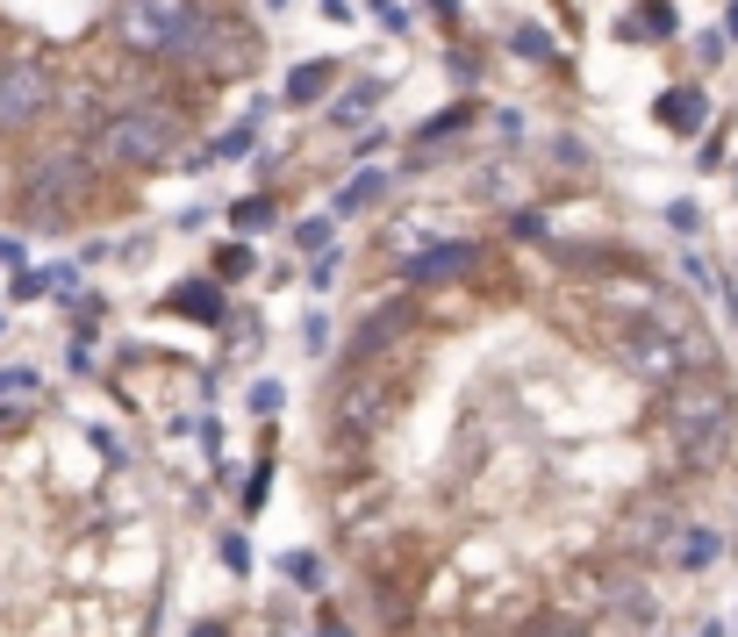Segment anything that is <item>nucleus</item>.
Instances as JSON below:
<instances>
[{"mask_svg": "<svg viewBox=\"0 0 738 637\" xmlns=\"http://www.w3.org/2000/svg\"><path fill=\"white\" fill-rule=\"evenodd\" d=\"M731 36H738V0H731Z\"/></svg>", "mask_w": 738, "mask_h": 637, "instance_id": "nucleus-31", "label": "nucleus"}, {"mask_svg": "<svg viewBox=\"0 0 738 637\" xmlns=\"http://www.w3.org/2000/svg\"><path fill=\"white\" fill-rule=\"evenodd\" d=\"M409 330H416V301H402V294H395V301H381V309H373L366 323L352 330V358H358V366H381V358L395 352Z\"/></svg>", "mask_w": 738, "mask_h": 637, "instance_id": "nucleus-7", "label": "nucleus"}, {"mask_svg": "<svg viewBox=\"0 0 738 637\" xmlns=\"http://www.w3.org/2000/svg\"><path fill=\"white\" fill-rule=\"evenodd\" d=\"M194 637H222V630H216V624H201V630H194Z\"/></svg>", "mask_w": 738, "mask_h": 637, "instance_id": "nucleus-30", "label": "nucleus"}, {"mask_svg": "<svg viewBox=\"0 0 738 637\" xmlns=\"http://www.w3.org/2000/svg\"><path fill=\"white\" fill-rule=\"evenodd\" d=\"M330 80H337V65H330V58H309V65H294V80H288V108H309V101H323V94H330Z\"/></svg>", "mask_w": 738, "mask_h": 637, "instance_id": "nucleus-14", "label": "nucleus"}, {"mask_svg": "<svg viewBox=\"0 0 738 637\" xmlns=\"http://www.w3.org/2000/svg\"><path fill=\"white\" fill-rule=\"evenodd\" d=\"M387 101V80H366V86H352V94L337 101V123H358V115H373Z\"/></svg>", "mask_w": 738, "mask_h": 637, "instance_id": "nucleus-16", "label": "nucleus"}, {"mask_svg": "<svg viewBox=\"0 0 738 637\" xmlns=\"http://www.w3.org/2000/svg\"><path fill=\"white\" fill-rule=\"evenodd\" d=\"M179 58H187L194 72H237V65L259 58V36H251L237 14H201V29H194V43Z\"/></svg>", "mask_w": 738, "mask_h": 637, "instance_id": "nucleus-5", "label": "nucleus"}, {"mask_svg": "<svg viewBox=\"0 0 738 637\" xmlns=\"http://www.w3.org/2000/svg\"><path fill=\"white\" fill-rule=\"evenodd\" d=\"M659 422H667L674 451H682L688 466H717L725 445H731V387L717 380V373H682V380L667 387Z\"/></svg>", "mask_w": 738, "mask_h": 637, "instance_id": "nucleus-1", "label": "nucleus"}, {"mask_svg": "<svg viewBox=\"0 0 738 637\" xmlns=\"http://www.w3.org/2000/svg\"><path fill=\"white\" fill-rule=\"evenodd\" d=\"M517 51L523 58H552V36H545V29H517Z\"/></svg>", "mask_w": 738, "mask_h": 637, "instance_id": "nucleus-19", "label": "nucleus"}, {"mask_svg": "<svg viewBox=\"0 0 738 637\" xmlns=\"http://www.w3.org/2000/svg\"><path fill=\"white\" fill-rule=\"evenodd\" d=\"M101 150L115 165H165L179 150V115L173 108H123L101 129Z\"/></svg>", "mask_w": 738, "mask_h": 637, "instance_id": "nucleus-3", "label": "nucleus"}, {"mask_svg": "<svg viewBox=\"0 0 738 637\" xmlns=\"http://www.w3.org/2000/svg\"><path fill=\"white\" fill-rule=\"evenodd\" d=\"M230 222H237V230H266V222H273V201H245Z\"/></svg>", "mask_w": 738, "mask_h": 637, "instance_id": "nucleus-18", "label": "nucleus"}, {"mask_svg": "<svg viewBox=\"0 0 738 637\" xmlns=\"http://www.w3.org/2000/svg\"><path fill=\"white\" fill-rule=\"evenodd\" d=\"M51 72L43 65H0V123L8 129H22V123H37L43 108H51Z\"/></svg>", "mask_w": 738, "mask_h": 637, "instance_id": "nucleus-8", "label": "nucleus"}, {"mask_svg": "<svg viewBox=\"0 0 738 637\" xmlns=\"http://www.w3.org/2000/svg\"><path fill=\"white\" fill-rule=\"evenodd\" d=\"M251 265H259V258H251L245 244H230V251H222V272H237V280H245V272H251Z\"/></svg>", "mask_w": 738, "mask_h": 637, "instance_id": "nucleus-23", "label": "nucleus"}, {"mask_svg": "<svg viewBox=\"0 0 738 637\" xmlns=\"http://www.w3.org/2000/svg\"><path fill=\"white\" fill-rule=\"evenodd\" d=\"M251 408H259V416H273V408H280V387H273V380L251 387Z\"/></svg>", "mask_w": 738, "mask_h": 637, "instance_id": "nucleus-25", "label": "nucleus"}, {"mask_svg": "<svg viewBox=\"0 0 738 637\" xmlns=\"http://www.w3.org/2000/svg\"><path fill=\"white\" fill-rule=\"evenodd\" d=\"M29 201H37V216H43V222L72 216V208L86 201V165H80V158H51V165H37V179H29Z\"/></svg>", "mask_w": 738, "mask_h": 637, "instance_id": "nucleus-9", "label": "nucleus"}, {"mask_svg": "<svg viewBox=\"0 0 738 637\" xmlns=\"http://www.w3.org/2000/svg\"><path fill=\"white\" fill-rule=\"evenodd\" d=\"M395 401H402V373H395V366H352V380L337 387V430H344V437L387 430Z\"/></svg>", "mask_w": 738, "mask_h": 637, "instance_id": "nucleus-4", "label": "nucleus"}, {"mask_svg": "<svg viewBox=\"0 0 738 637\" xmlns=\"http://www.w3.org/2000/svg\"><path fill=\"white\" fill-rule=\"evenodd\" d=\"M682 502L674 494H638V502L624 509V552L631 558H659V552H674V537H682Z\"/></svg>", "mask_w": 738, "mask_h": 637, "instance_id": "nucleus-6", "label": "nucleus"}, {"mask_svg": "<svg viewBox=\"0 0 738 637\" xmlns=\"http://www.w3.org/2000/svg\"><path fill=\"white\" fill-rule=\"evenodd\" d=\"M165 309L187 315V323H222V286H216V280H187V286H173V294H165Z\"/></svg>", "mask_w": 738, "mask_h": 637, "instance_id": "nucleus-12", "label": "nucleus"}, {"mask_svg": "<svg viewBox=\"0 0 738 637\" xmlns=\"http://www.w3.org/2000/svg\"><path fill=\"white\" fill-rule=\"evenodd\" d=\"M624 36L631 43H667L674 36V0H645V8L624 22Z\"/></svg>", "mask_w": 738, "mask_h": 637, "instance_id": "nucleus-15", "label": "nucleus"}, {"mask_svg": "<svg viewBox=\"0 0 738 637\" xmlns=\"http://www.w3.org/2000/svg\"><path fill=\"white\" fill-rule=\"evenodd\" d=\"M531 637H581V630H574V624H538Z\"/></svg>", "mask_w": 738, "mask_h": 637, "instance_id": "nucleus-27", "label": "nucleus"}, {"mask_svg": "<svg viewBox=\"0 0 738 637\" xmlns=\"http://www.w3.org/2000/svg\"><path fill=\"white\" fill-rule=\"evenodd\" d=\"M280 573H288V581H301V587H309V581H315V558H309V552H288V558H280Z\"/></svg>", "mask_w": 738, "mask_h": 637, "instance_id": "nucleus-20", "label": "nucleus"}, {"mask_svg": "<svg viewBox=\"0 0 738 637\" xmlns=\"http://www.w3.org/2000/svg\"><path fill=\"white\" fill-rule=\"evenodd\" d=\"M474 265V244H430L409 258V286H438V280H459Z\"/></svg>", "mask_w": 738, "mask_h": 637, "instance_id": "nucleus-10", "label": "nucleus"}, {"mask_svg": "<svg viewBox=\"0 0 738 637\" xmlns=\"http://www.w3.org/2000/svg\"><path fill=\"white\" fill-rule=\"evenodd\" d=\"M0 394H37V373H0Z\"/></svg>", "mask_w": 738, "mask_h": 637, "instance_id": "nucleus-26", "label": "nucleus"}, {"mask_svg": "<svg viewBox=\"0 0 738 637\" xmlns=\"http://www.w3.org/2000/svg\"><path fill=\"white\" fill-rule=\"evenodd\" d=\"M717 552H725V537H717V530L710 523H688L682 530V537H674V566H682V573H703V566H717Z\"/></svg>", "mask_w": 738, "mask_h": 637, "instance_id": "nucleus-13", "label": "nucleus"}, {"mask_svg": "<svg viewBox=\"0 0 738 637\" xmlns=\"http://www.w3.org/2000/svg\"><path fill=\"white\" fill-rule=\"evenodd\" d=\"M653 115H659V123H667L674 136H696L703 123H710V101H703V86H667Z\"/></svg>", "mask_w": 738, "mask_h": 637, "instance_id": "nucleus-11", "label": "nucleus"}, {"mask_svg": "<svg viewBox=\"0 0 738 637\" xmlns=\"http://www.w3.org/2000/svg\"><path fill=\"white\" fill-rule=\"evenodd\" d=\"M222 558H230V566L245 573V566H251V544H245V537H222Z\"/></svg>", "mask_w": 738, "mask_h": 637, "instance_id": "nucleus-24", "label": "nucleus"}, {"mask_svg": "<svg viewBox=\"0 0 738 637\" xmlns=\"http://www.w3.org/2000/svg\"><path fill=\"white\" fill-rule=\"evenodd\" d=\"M315 637H352V630H344V616H323V630H315Z\"/></svg>", "mask_w": 738, "mask_h": 637, "instance_id": "nucleus-28", "label": "nucleus"}, {"mask_svg": "<svg viewBox=\"0 0 738 637\" xmlns=\"http://www.w3.org/2000/svg\"><path fill=\"white\" fill-rule=\"evenodd\" d=\"M381 187H387V179H381V173H358V179H352V187H344V194H337V216H352V208H373V201H381Z\"/></svg>", "mask_w": 738, "mask_h": 637, "instance_id": "nucleus-17", "label": "nucleus"}, {"mask_svg": "<svg viewBox=\"0 0 738 637\" xmlns=\"http://www.w3.org/2000/svg\"><path fill=\"white\" fill-rule=\"evenodd\" d=\"M703 637H725V630H717V624H710V630H703Z\"/></svg>", "mask_w": 738, "mask_h": 637, "instance_id": "nucleus-32", "label": "nucleus"}, {"mask_svg": "<svg viewBox=\"0 0 738 637\" xmlns=\"http://www.w3.org/2000/svg\"><path fill=\"white\" fill-rule=\"evenodd\" d=\"M245 150H251V129H230V136L216 144V158H245Z\"/></svg>", "mask_w": 738, "mask_h": 637, "instance_id": "nucleus-22", "label": "nucleus"}, {"mask_svg": "<svg viewBox=\"0 0 738 637\" xmlns=\"http://www.w3.org/2000/svg\"><path fill=\"white\" fill-rule=\"evenodd\" d=\"M430 8H438V14H459V0H430Z\"/></svg>", "mask_w": 738, "mask_h": 637, "instance_id": "nucleus-29", "label": "nucleus"}, {"mask_svg": "<svg viewBox=\"0 0 738 637\" xmlns=\"http://www.w3.org/2000/svg\"><path fill=\"white\" fill-rule=\"evenodd\" d=\"M466 123V108H445V115H430V123L424 129H416V136H451V129H459Z\"/></svg>", "mask_w": 738, "mask_h": 637, "instance_id": "nucleus-21", "label": "nucleus"}, {"mask_svg": "<svg viewBox=\"0 0 738 637\" xmlns=\"http://www.w3.org/2000/svg\"><path fill=\"white\" fill-rule=\"evenodd\" d=\"M194 29H201L194 0H115V36L137 51H187Z\"/></svg>", "mask_w": 738, "mask_h": 637, "instance_id": "nucleus-2", "label": "nucleus"}]
</instances>
